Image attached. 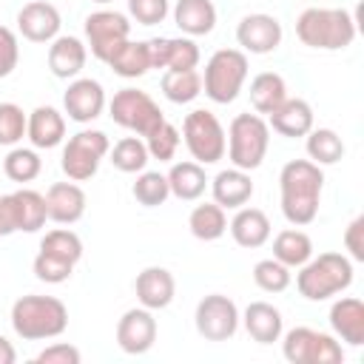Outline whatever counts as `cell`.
Segmentation results:
<instances>
[{"instance_id":"obj_1","label":"cell","mask_w":364,"mask_h":364,"mask_svg":"<svg viewBox=\"0 0 364 364\" xmlns=\"http://www.w3.org/2000/svg\"><path fill=\"white\" fill-rule=\"evenodd\" d=\"M324 173L321 165L310 159H290L279 173V191H282V213L290 225L304 228L318 216Z\"/></svg>"},{"instance_id":"obj_2","label":"cell","mask_w":364,"mask_h":364,"mask_svg":"<svg viewBox=\"0 0 364 364\" xmlns=\"http://www.w3.org/2000/svg\"><path fill=\"white\" fill-rule=\"evenodd\" d=\"M11 327L26 341L57 338L68 327V307L54 296H20L11 304Z\"/></svg>"},{"instance_id":"obj_3","label":"cell","mask_w":364,"mask_h":364,"mask_svg":"<svg viewBox=\"0 0 364 364\" xmlns=\"http://www.w3.org/2000/svg\"><path fill=\"white\" fill-rule=\"evenodd\" d=\"M296 37L316 51H341L355 40V17L347 9H304L296 20Z\"/></svg>"},{"instance_id":"obj_4","label":"cell","mask_w":364,"mask_h":364,"mask_svg":"<svg viewBox=\"0 0 364 364\" xmlns=\"http://www.w3.org/2000/svg\"><path fill=\"white\" fill-rule=\"evenodd\" d=\"M353 284V262L344 253H318L310 256L299 273L296 287L307 301H324L336 293H344Z\"/></svg>"},{"instance_id":"obj_5","label":"cell","mask_w":364,"mask_h":364,"mask_svg":"<svg viewBox=\"0 0 364 364\" xmlns=\"http://www.w3.org/2000/svg\"><path fill=\"white\" fill-rule=\"evenodd\" d=\"M225 136H228L225 154L233 162V168L256 171L264 162L270 148V125L259 114H236Z\"/></svg>"},{"instance_id":"obj_6","label":"cell","mask_w":364,"mask_h":364,"mask_svg":"<svg viewBox=\"0 0 364 364\" xmlns=\"http://www.w3.org/2000/svg\"><path fill=\"white\" fill-rule=\"evenodd\" d=\"M245 80H247V54L239 48H219L205 63L202 88L208 100L228 105L239 97Z\"/></svg>"},{"instance_id":"obj_7","label":"cell","mask_w":364,"mask_h":364,"mask_svg":"<svg viewBox=\"0 0 364 364\" xmlns=\"http://www.w3.org/2000/svg\"><path fill=\"white\" fill-rule=\"evenodd\" d=\"M182 139L188 154L193 156V162L199 165H213L225 156L228 148V136L222 122L216 119V114L205 111V108H193L185 122H182Z\"/></svg>"},{"instance_id":"obj_8","label":"cell","mask_w":364,"mask_h":364,"mask_svg":"<svg viewBox=\"0 0 364 364\" xmlns=\"http://www.w3.org/2000/svg\"><path fill=\"white\" fill-rule=\"evenodd\" d=\"M108 111H111V119L119 128H125L136 136H148L159 122H165L154 97L148 91H139V88H119L111 97Z\"/></svg>"},{"instance_id":"obj_9","label":"cell","mask_w":364,"mask_h":364,"mask_svg":"<svg viewBox=\"0 0 364 364\" xmlns=\"http://www.w3.org/2000/svg\"><path fill=\"white\" fill-rule=\"evenodd\" d=\"M108 151H111V142L102 131H91V128L77 131L63 148V156H60L63 173L71 182H85L100 171V162L108 156Z\"/></svg>"},{"instance_id":"obj_10","label":"cell","mask_w":364,"mask_h":364,"mask_svg":"<svg viewBox=\"0 0 364 364\" xmlns=\"http://www.w3.org/2000/svg\"><path fill=\"white\" fill-rule=\"evenodd\" d=\"M239 321H242V316H239L236 301L222 296V293L205 296L196 304V313H193L196 333L205 341H228V338H233L236 330H239Z\"/></svg>"},{"instance_id":"obj_11","label":"cell","mask_w":364,"mask_h":364,"mask_svg":"<svg viewBox=\"0 0 364 364\" xmlns=\"http://www.w3.org/2000/svg\"><path fill=\"white\" fill-rule=\"evenodd\" d=\"M128 37H131V23L122 11L100 9L85 17V40H88L85 48H91V54L100 63H105Z\"/></svg>"},{"instance_id":"obj_12","label":"cell","mask_w":364,"mask_h":364,"mask_svg":"<svg viewBox=\"0 0 364 364\" xmlns=\"http://www.w3.org/2000/svg\"><path fill=\"white\" fill-rule=\"evenodd\" d=\"M282 37H284L282 23L273 14H264V11L245 14L236 26V43L247 54H270L282 46Z\"/></svg>"},{"instance_id":"obj_13","label":"cell","mask_w":364,"mask_h":364,"mask_svg":"<svg viewBox=\"0 0 364 364\" xmlns=\"http://www.w3.org/2000/svg\"><path fill=\"white\" fill-rule=\"evenodd\" d=\"M156 341V318L154 310L148 307H131L122 313V318L117 321V344L122 353L128 355H142L154 347Z\"/></svg>"},{"instance_id":"obj_14","label":"cell","mask_w":364,"mask_h":364,"mask_svg":"<svg viewBox=\"0 0 364 364\" xmlns=\"http://www.w3.org/2000/svg\"><path fill=\"white\" fill-rule=\"evenodd\" d=\"M63 108L80 125L94 122L105 108V88L91 77H74L63 94Z\"/></svg>"},{"instance_id":"obj_15","label":"cell","mask_w":364,"mask_h":364,"mask_svg":"<svg viewBox=\"0 0 364 364\" xmlns=\"http://www.w3.org/2000/svg\"><path fill=\"white\" fill-rule=\"evenodd\" d=\"M60 11L46 0H31L17 11V31L28 43H51L60 34Z\"/></svg>"},{"instance_id":"obj_16","label":"cell","mask_w":364,"mask_h":364,"mask_svg":"<svg viewBox=\"0 0 364 364\" xmlns=\"http://www.w3.org/2000/svg\"><path fill=\"white\" fill-rule=\"evenodd\" d=\"M134 290H136V301L148 310H165L173 296H176V279L168 267H145L142 273H136V282H134Z\"/></svg>"},{"instance_id":"obj_17","label":"cell","mask_w":364,"mask_h":364,"mask_svg":"<svg viewBox=\"0 0 364 364\" xmlns=\"http://www.w3.org/2000/svg\"><path fill=\"white\" fill-rule=\"evenodd\" d=\"M85 191L77 182H54L46 191V208H48V219L57 225H74L82 219L85 213Z\"/></svg>"},{"instance_id":"obj_18","label":"cell","mask_w":364,"mask_h":364,"mask_svg":"<svg viewBox=\"0 0 364 364\" xmlns=\"http://www.w3.org/2000/svg\"><path fill=\"white\" fill-rule=\"evenodd\" d=\"M88 48L80 37L71 34H57L48 46V68L57 80H74L85 68Z\"/></svg>"},{"instance_id":"obj_19","label":"cell","mask_w":364,"mask_h":364,"mask_svg":"<svg viewBox=\"0 0 364 364\" xmlns=\"http://www.w3.org/2000/svg\"><path fill=\"white\" fill-rule=\"evenodd\" d=\"M210 193H213V202L219 208H225V210H236V208L247 205L250 196H253L250 171H242V168H225V171H219L210 179Z\"/></svg>"},{"instance_id":"obj_20","label":"cell","mask_w":364,"mask_h":364,"mask_svg":"<svg viewBox=\"0 0 364 364\" xmlns=\"http://www.w3.org/2000/svg\"><path fill=\"white\" fill-rule=\"evenodd\" d=\"M330 327L336 338L347 341L350 347L364 344V301L355 296H341L330 307Z\"/></svg>"},{"instance_id":"obj_21","label":"cell","mask_w":364,"mask_h":364,"mask_svg":"<svg viewBox=\"0 0 364 364\" xmlns=\"http://www.w3.org/2000/svg\"><path fill=\"white\" fill-rule=\"evenodd\" d=\"M267 125L287 139L307 136L313 128V105L301 97H287L273 114H267Z\"/></svg>"},{"instance_id":"obj_22","label":"cell","mask_w":364,"mask_h":364,"mask_svg":"<svg viewBox=\"0 0 364 364\" xmlns=\"http://www.w3.org/2000/svg\"><path fill=\"white\" fill-rule=\"evenodd\" d=\"M26 136L40 151L57 148L65 139V117L51 105H37L26 119Z\"/></svg>"},{"instance_id":"obj_23","label":"cell","mask_w":364,"mask_h":364,"mask_svg":"<svg viewBox=\"0 0 364 364\" xmlns=\"http://www.w3.org/2000/svg\"><path fill=\"white\" fill-rule=\"evenodd\" d=\"M245 330L253 341L259 344H273L282 338V330H284V318L279 313V307H273L270 301H250L245 307Z\"/></svg>"},{"instance_id":"obj_24","label":"cell","mask_w":364,"mask_h":364,"mask_svg":"<svg viewBox=\"0 0 364 364\" xmlns=\"http://www.w3.org/2000/svg\"><path fill=\"white\" fill-rule=\"evenodd\" d=\"M9 205H11V216H14V228L23 233H37L46 219H48V208H46V196L40 191L31 188H20L14 193H9Z\"/></svg>"},{"instance_id":"obj_25","label":"cell","mask_w":364,"mask_h":364,"mask_svg":"<svg viewBox=\"0 0 364 364\" xmlns=\"http://www.w3.org/2000/svg\"><path fill=\"white\" fill-rule=\"evenodd\" d=\"M230 236H233V242L239 245V247H247V250H253V247H262L267 239H270V219H267V213L264 210H259V208H236V216L230 219Z\"/></svg>"},{"instance_id":"obj_26","label":"cell","mask_w":364,"mask_h":364,"mask_svg":"<svg viewBox=\"0 0 364 364\" xmlns=\"http://www.w3.org/2000/svg\"><path fill=\"white\" fill-rule=\"evenodd\" d=\"M173 23L185 37H205L216 26V6L210 0H176Z\"/></svg>"},{"instance_id":"obj_27","label":"cell","mask_w":364,"mask_h":364,"mask_svg":"<svg viewBox=\"0 0 364 364\" xmlns=\"http://www.w3.org/2000/svg\"><path fill=\"white\" fill-rule=\"evenodd\" d=\"M168 176V188H171V196L182 199V202H193L205 193L208 188V176H205V165L188 159V162H176L171 165V171L165 173Z\"/></svg>"},{"instance_id":"obj_28","label":"cell","mask_w":364,"mask_h":364,"mask_svg":"<svg viewBox=\"0 0 364 364\" xmlns=\"http://www.w3.org/2000/svg\"><path fill=\"white\" fill-rule=\"evenodd\" d=\"M287 100V82L276 71H262L250 80V105L259 114H273Z\"/></svg>"},{"instance_id":"obj_29","label":"cell","mask_w":364,"mask_h":364,"mask_svg":"<svg viewBox=\"0 0 364 364\" xmlns=\"http://www.w3.org/2000/svg\"><path fill=\"white\" fill-rule=\"evenodd\" d=\"M111 65V71L117 77H125V80H136L142 77L145 71H151V57H148V43H134L131 37L105 60Z\"/></svg>"},{"instance_id":"obj_30","label":"cell","mask_w":364,"mask_h":364,"mask_svg":"<svg viewBox=\"0 0 364 364\" xmlns=\"http://www.w3.org/2000/svg\"><path fill=\"white\" fill-rule=\"evenodd\" d=\"M188 228L199 242H216L225 236L228 230V216L225 208H219L216 202H202L191 210L188 216Z\"/></svg>"},{"instance_id":"obj_31","label":"cell","mask_w":364,"mask_h":364,"mask_svg":"<svg viewBox=\"0 0 364 364\" xmlns=\"http://www.w3.org/2000/svg\"><path fill=\"white\" fill-rule=\"evenodd\" d=\"M310 256H313V239L304 230L287 228V230L276 233V239H273V259H279L287 267H301Z\"/></svg>"},{"instance_id":"obj_32","label":"cell","mask_w":364,"mask_h":364,"mask_svg":"<svg viewBox=\"0 0 364 364\" xmlns=\"http://www.w3.org/2000/svg\"><path fill=\"white\" fill-rule=\"evenodd\" d=\"M318 338H321V333L313 327H293L282 338V355L290 364H316Z\"/></svg>"},{"instance_id":"obj_33","label":"cell","mask_w":364,"mask_h":364,"mask_svg":"<svg viewBox=\"0 0 364 364\" xmlns=\"http://www.w3.org/2000/svg\"><path fill=\"white\" fill-rule=\"evenodd\" d=\"M159 85H162V94L176 105L193 102L202 94V77H199L196 68H191V71H165Z\"/></svg>"},{"instance_id":"obj_34","label":"cell","mask_w":364,"mask_h":364,"mask_svg":"<svg viewBox=\"0 0 364 364\" xmlns=\"http://www.w3.org/2000/svg\"><path fill=\"white\" fill-rule=\"evenodd\" d=\"M307 156L316 165H336L344 156V142L333 128H310V134H307Z\"/></svg>"},{"instance_id":"obj_35","label":"cell","mask_w":364,"mask_h":364,"mask_svg":"<svg viewBox=\"0 0 364 364\" xmlns=\"http://www.w3.org/2000/svg\"><path fill=\"white\" fill-rule=\"evenodd\" d=\"M108 156H111V165L122 173H139V171H145V165L151 159L145 139H139V136H122L119 142H114Z\"/></svg>"},{"instance_id":"obj_36","label":"cell","mask_w":364,"mask_h":364,"mask_svg":"<svg viewBox=\"0 0 364 364\" xmlns=\"http://www.w3.org/2000/svg\"><path fill=\"white\" fill-rule=\"evenodd\" d=\"M131 193H134V199H136L142 208H159V205H165V199L171 196L168 176L159 173V171H139L136 182L131 185Z\"/></svg>"},{"instance_id":"obj_37","label":"cell","mask_w":364,"mask_h":364,"mask_svg":"<svg viewBox=\"0 0 364 364\" xmlns=\"http://www.w3.org/2000/svg\"><path fill=\"white\" fill-rule=\"evenodd\" d=\"M43 171V159L34 148H11L3 159V173L11 182H31Z\"/></svg>"},{"instance_id":"obj_38","label":"cell","mask_w":364,"mask_h":364,"mask_svg":"<svg viewBox=\"0 0 364 364\" xmlns=\"http://www.w3.org/2000/svg\"><path fill=\"white\" fill-rule=\"evenodd\" d=\"M40 250L54 253V256H60V259L77 264V262L82 259V239H80L74 230H68V228H54V230H48V233L43 236Z\"/></svg>"},{"instance_id":"obj_39","label":"cell","mask_w":364,"mask_h":364,"mask_svg":"<svg viewBox=\"0 0 364 364\" xmlns=\"http://www.w3.org/2000/svg\"><path fill=\"white\" fill-rule=\"evenodd\" d=\"M253 282L264 293H282L290 287V267L279 259H262L253 264Z\"/></svg>"},{"instance_id":"obj_40","label":"cell","mask_w":364,"mask_h":364,"mask_svg":"<svg viewBox=\"0 0 364 364\" xmlns=\"http://www.w3.org/2000/svg\"><path fill=\"white\" fill-rule=\"evenodd\" d=\"M179 142H182V136H179L176 125H171L168 119H165V122H159V125H156V128H154V131L145 136L148 156H151V159H159V162L173 159V154H176Z\"/></svg>"},{"instance_id":"obj_41","label":"cell","mask_w":364,"mask_h":364,"mask_svg":"<svg viewBox=\"0 0 364 364\" xmlns=\"http://www.w3.org/2000/svg\"><path fill=\"white\" fill-rule=\"evenodd\" d=\"M199 46L193 37H168V60L165 71H191L199 65Z\"/></svg>"},{"instance_id":"obj_42","label":"cell","mask_w":364,"mask_h":364,"mask_svg":"<svg viewBox=\"0 0 364 364\" xmlns=\"http://www.w3.org/2000/svg\"><path fill=\"white\" fill-rule=\"evenodd\" d=\"M26 119L28 114L17 102H0V145L14 148L26 136Z\"/></svg>"},{"instance_id":"obj_43","label":"cell","mask_w":364,"mask_h":364,"mask_svg":"<svg viewBox=\"0 0 364 364\" xmlns=\"http://www.w3.org/2000/svg\"><path fill=\"white\" fill-rule=\"evenodd\" d=\"M31 270H34V276H37L40 282H46V284H63V282H68V279H71L74 264H71V262H65V259H60V256H54V253L40 250V253L34 256Z\"/></svg>"},{"instance_id":"obj_44","label":"cell","mask_w":364,"mask_h":364,"mask_svg":"<svg viewBox=\"0 0 364 364\" xmlns=\"http://www.w3.org/2000/svg\"><path fill=\"white\" fill-rule=\"evenodd\" d=\"M171 3L168 0H128V14L139 26H156L168 17Z\"/></svg>"},{"instance_id":"obj_45","label":"cell","mask_w":364,"mask_h":364,"mask_svg":"<svg viewBox=\"0 0 364 364\" xmlns=\"http://www.w3.org/2000/svg\"><path fill=\"white\" fill-rule=\"evenodd\" d=\"M80 361H82V353L68 341H54L34 355V364H80Z\"/></svg>"},{"instance_id":"obj_46","label":"cell","mask_w":364,"mask_h":364,"mask_svg":"<svg viewBox=\"0 0 364 364\" xmlns=\"http://www.w3.org/2000/svg\"><path fill=\"white\" fill-rule=\"evenodd\" d=\"M17 60H20L17 34H14L9 26H0V80L9 77V74L17 68Z\"/></svg>"},{"instance_id":"obj_47","label":"cell","mask_w":364,"mask_h":364,"mask_svg":"<svg viewBox=\"0 0 364 364\" xmlns=\"http://www.w3.org/2000/svg\"><path fill=\"white\" fill-rule=\"evenodd\" d=\"M344 247L350 250V262H364V216H355L344 230Z\"/></svg>"},{"instance_id":"obj_48","label":"cell","mask_w":364,"mask_h":364,"mask_svg":"<svg viewBox=\"0 0 364 364\" xmlns=\"http://www.w3.org/2000/svg\"><path fill=\"white\" fill-rule=\"evenodd\" d=\"M145 43H148L151 68H165V60H168V37H154V40H145Z\"/></svg>"},{"instance_id":"obj_49","label":"cell","mask_w":364,"mask_h":364,"mask_svg":"<svg viewBox=\"0 0 364 364\" xmlns=\"http://www.w3.org/2000/svg\"><path fill=\"white\" fill-rule=\"evenodd\" d=\"M17 233L14 228V216H11V205H9V193L0 196V236H11Z\"/></svg>"},{"instance_id":"obj_50","label":"cell","mask_w":364,"mask_h":364,"mask_svg":"<svg viewBox=\"0 0 364 364\" xmlns=\"http://www.w3.org/2000/svg\"><path fill=\"white\" fill-rule=\"evenodd\" d=\"M14 361H17V350L6 336H0V364H14Z\"/></svg>"},{"instance_id":"obj_51","label":"cell","mask_w":364,"mask_h":364,"mask_svg":"<svg viewBox=\"0 0 364 364\" xmlns=\"http://www.w3.org/2000/svg\"><path fill=\"white\" fill-rule=\"evenodd\" d=\"M94 3H102L105 6V3H114V0H94Z\"/></svg>"}]
</instances>
